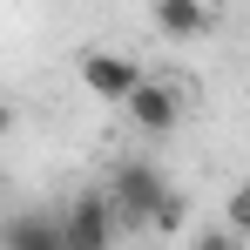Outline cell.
<instances>
[{
    "mask_svg": "<svg viewBox=\"0 0 250 250\" xmlns=\"http://www.w3.org/2000/svg\"><path fill=\"white\" fill-rule=\"evenodd\" d=\"M108 203H115V223H156V209L169 203V176L149 156H135V163H122L115 169V183H108Z\"/></svg>",
    "mask_w": 250,
    "mask_h": 250,
    "instance_id": "cell-1",
    "label": "cell"
},
{
    "mask_svg": "<svg viewBox=\"0 0 250 250\" xmlns=\"http://www.w3.org/2000/svg\"><path fill=\"white\" fill-rule=\"evenodd\" d=\"M61 237H68V250H108V244H115V203L95 196V189L68 196V209H61Z\"/></svg>",
    "mask_w": 250,
    "mask_h": 250,
    "instance_id": "cell-2",
    "label": "cell"
},
{
    "mask_svg": "<svg viewBox=\"0 0 250 250\" xmlns=\"http://www.w3.org/2000/svg\"><path fill=\"white\" fill-rule=\"evenodd\" d=\"M142 82V68L128 61V54H108V47H88L82 54V88L88 95H102V102H128Z\"/></svg>",
    "mask_w": 250,
    "mask_h": 250,
    "instance_id": "cell-3",
    "label": "cell"
},
{
    "mask_svg": "<svg viewBox=\"0 0 250 250\" xmlns=\"http://www.w3.org/2000/svg\"><path fill=\"white\" fill-rule=\"evenodd\" d=\"M0 250H68L61 209H14V216L0 223Z\"/></svg>",
    "mask_w": 250,
    "mask_h": 250,
    "instance_id": "cell-4",
    "label": "cell"
},
{
    "mask_svg": "<svg viewBox=\"0 0 250 250\" xmlns=\"http://www.w3.org/2000/svg\"><path fill=\"white\" fill-rule=\"evenodd\" d=\"M122 108H128V122L142 128V135H169V128L183 122V102H176V88H163V82H135V95H128Z\"/></svg>",
    "mask_w": 250,
    "mask_h": 250,
    "instance_id": "cell-5",
    "label": "cell"
},
{
    "mask_svg": "<svg viewBox=\"0 0 250 250\" xmlns=\"http://www.w3.org/2000/svg\"><path fill=\"white\" fill-rule=\"evenodd\" d=\"M149 14H156V27H163L169 41H203V34H209V21H216L203 0H156Z\"/></svg>",
    "mask_w": 250,
    "mask_h": 250,
    "instance_id": "cell-6",
    "label": "cell"
},
{
    "mask_svg": "<svg viewBox=\"0 0 250 250\" xmlns=\"http://www.w3.org/2000/svg\"><path fill=\"white\" fill-rule=\"evenodd\" d=\"M223 223H230V230L250 244V183H237V189L223 196Z\"/></svg>",
    "mask_w": 250,
    "mask_h": 250,
    "instance_id": "cell-7",
    "label": "cell"
},
{
    "mask_svg": "<svg viewBox=\"0 0 250 250\" xmlns=\"http://www.w3.org/2000/svg\"><path fill=\"white\" fill-rule=\"evenodd\" d=\"M183 203H189V196H183V189H169V203L156 209V230H183V223H189V209H183Z\"/></svg>",
    "mask_w": 250,
    "mask_h": 250,
    "instance_id": "cell-8",
    "label": "cell"
},
{
    "mask_svg": "<svg viewBox=\"0 0 250 250\" xmlns=\"http://www.w3.org/2000/svg\"><path fill=\"white\" fill-rule=\"evenodd\" d=\"M196 250H244V237L223 223V230H196Z\"/></svg>",
    "mask_w": 250,
    "mask_h": 250,
    "instance_id": "cell-9",
    "label": "cell"
},
{
    "mask_svg": "<svg viewBox=\"0 0 250 250\" xmlns=\"http://www.w3.org/2000/svg\"><path fill=\"white\" fill-rule=\"evenodd\" d=\"M7 128H14V108H7V102H0V135H7Z\"/></svg>",
    "mask_w": 250,
    "mask_h": 250,
    "instance_id": "cell-10",
    "label": "cell"
}]
</instances>
